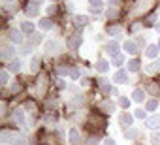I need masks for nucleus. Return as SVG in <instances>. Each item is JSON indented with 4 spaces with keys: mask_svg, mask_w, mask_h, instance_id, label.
I'll list each match as a JSON object with an SVG mask.
<instances>
[{
    "mask_svg": "<svg viewBox=\"0 0 160 145\" xmlns=\"http://www.w3.org/2000/svg\"><path fill=\"white\" fill-rule=\"evenodd\" d=\"M89 124L92 126V128H102V126H106V119L100 115V113H92L91 117H89ZM89 126V128H91Z\"/></svg>",
    "mask_w": 160,
    "mask_h": 145,
    "instance_id": "obj_1",
    "label": "nucleus"
},
{
    "mask_svg": "<svg viewBox=\"0 0 160 145\" xmlns=\"http://www.w3.org/2000/svg\"><path fill=\"white\" fill-rule=\"evenodd\" d=\"M81 42H83V38L79 36V34H72V36L68 38V47H70V49H77L79 45H81Z\"/></svg>",
    "mask_w": 160,
    "mask_h": 145,
    "instance_id": "obj_2",
    "label": "nucleus"
},
{
    "mask_svg": "<svg viewBox=\"0 0 160 145\" xmlns=\"http://www.w3.org/2000/svg\"><path fill=\"white\" fill-rule=\"evenodd\" d=\"M58 51H60V45L57 42H47L45 43V53L47 55H57Z\"/></svg>",
    "mask_w": 160,
    "mask_h": 145,
    "instance_id": "obj_3",
    "label": "nucleus"
},
{
    "mask_svg": "<svg viewBox=\"0 0 160 145\" xmlns=\"http://www.w3.org/2000/svg\"><path fill=\"white\" fill-rule=\"evenodd\" d=\"M68 138H70V143H72V145H79V143H81V136H79V132H77L75 128H73V130H70Z\"/></svg>",
    "mask_w": 160,
    "mask_h": 145,
    "instance_id": "obj_4",
    "label": "nucleus"
},
{
    "mask_svg": "<svg viewBox=\"0 0 160 145\" xmlns=\"http://www.w3.org/2000/svg\"><path fill=\"white\" fill-rule=\"evenodd\" d=\"M13 45H10V43H4L2 45V58H12L13 57Z\"/></svg>",
    "mask_w": 160,
    "mask_h": 145,
    "instance_id": "obj_5",
    "label": "nucleus"
},
{
    "mask_svg": "<svg viewBox=\"0 0 160 145\" xmlns=\"http://www.w3.org/2000/svg\"><path fill=\"white\" fill-rule=\"evenodd\" d=\"M25 12H27V15H30V17H34V15H38L40 13V8L36 6V4H27V8H25Z\"/></svg>",
    "mask_w": 160,
    "mask_h": 145,
    "instance_id": "obj_6",
    "label": "nucleus"
},
{
    "mask_svg": "<svg viewBox=\"0 0 160 145\" xmlns=\"http://www.w3.org/2000/svg\"><path fill=\"white\" fill-rule=\"evenodd\" d=\"M147 126L149 128H160V115H152L151 119H147Z\"/></svg>",
    "mask_w": 160,
    "mask_h": 145,
    "instance_id": "obj_7",
    "label": "nucleus"
},
{
    "mask_svg": "<svg viewBox=\"0 0 160 145\" xmlns=\"http://www.w3.org/2000/svg\"><path fill=\"white\" fill-rule=\"evenodd\" d=\"M13 121L17 124H25V113H23V109H15L13 111Z\"/></svg>",
    "mask_w": 160,
    "mask_h": 145,
    "instance_id": "obj_8",
    "label": "nucleus"
},
{
    "mask_svg": "<svg viewBox=\"0 0 160 145\" xmlns=\"http://www.w3.org/2000/svg\"><path fill=\"white\" fill-rule=\"evenodd\" d=\"M113 79H115L117 83H126V81H128V76H126V72H124V70H119Z\"/></svg>",
    "mask_w": 160,
    "mask_h": 145,
    "instance_id": "obj_9",
    "label": "nucleus"
},
{
    "mask_svg": "<svg viewBox=\"0 0 160 145\" xmlns=\"http://www.w3.org/2000/svg\"><path fill=\"white\" fill-rule=\"evenodd\" d=\"M106 51H108L109 55H115V57H117V51H119L117 42H109V43H106Z\"/></svg>",
    "mask_w": 160,
    "mask_h": 145,
    "instance_id": "obj_10",
    "label": "nucleus"
},
{
    "mask_svg": "<svg viewBox=\"0 0 160 145\" xmlns=\"http://www.w3.org/2000/svg\"><path fill=\"white\" fill-rule=\"evenodd\" d=\"M124 51L130 53V55H136V53H138V43H134V42H126V43H124Z\"/></svg>",
    "mask_w": 160,
    "mask_h": 145,
    "instance_id": "obj_11",
    "label": "nucleus"
},
{
    "mask_svg": "<svg viewBox=\"0 0 160 145\" xmlns=\"http://www.w3.org/2000/svg\"><path fill=\"white\" fill-rule=\"evenodd\" d=\"M145 55H147V58H154V57L158 55V47H156V45H147Z\"/></svg>",
    "mask_w": 160,
    "mask_h": 145,
    "instance_id": "obj_12",
    "label": "nucleus"
},
{
    "mask_svg": "<svg viewBox=\"0 0 160 145\" xmlns=\"http://www.w3.org/2000/svg\"><path fill=\"white\" fill-rule=\"evenodd\" d=\"M100 108H102L106 113H111V111L115 109V104H113V102H109V100H104V102L100 104Z\"/></svg>",
    "mask_w": 160,
    "mask_h": 145,
    "instance_id": "obj_13",
    "label": "nucleus"
},
{
    "mask_svg": "<svg viewBox=\"0 0 160 145\" xmlns=\"http://www.w3.org/2000/svg\"><path fill=\"white\" fill-rule=\"evenodd\" d=\"M73 23H75L77 27H85V25L89 23V17H85V15H75Z\"/></svg>",
    "mask_w": 160,
    "mask_h": 145,
    "instance_id": "obj_14",
    "label": "nucleus"
},
{
    "mask_svg": "<svg viewBox=\"0 0 160 145\" xmlns=\"http://www.w3.org/2000/svg\"><path fill=\"white\" fill-rule=\"evenodd\" d=\"M106 32H108L109 36H121V27H115V25H109V27L106 28Z\"/></svg>",
    "mask_w": 160,
    "mask_h": 145,
    "instance_id": "obj_15",
    "label": "nucleus"
},
{
    "mask_svg": "<svg viewBox=\"0 0 160 145\" xmlns=\"http://www.w3.org/2000/svg\"><path fill=\"white\" fill-rule=\"evenodd\" d=\"M119 122H121L122 126H130V124H132V115L122 113V115H121V119H119Z\"/></svg>",
    "mask_w": 160,
    "mask_h": 145,
    "instance_id": "obj_16",
    "label": "nucleus"
},
{
    "mask_svg": "<svg viewBox=\"0 0 160 145\" xmlns=\"http://www.w3.org/2000/svg\"><path fill=\"white\" fill-rule=\"evenodd\" d=\"M10 38H12V42H15V43H21V42H23V36H21L19 30H12V32H10Z\"/></svg>",
    "mask_w": 160,
    "mask_h": 145,
    "instance_id": "obj_17",
    "label": "nucleus"
},
{
    "mask_svg": "<svg viewBox=\"0 0 160 145\" xmlns=\"http://www.w3.org/2000/svg\"><path fill=\"white\" fill-rule=\"evenodd\" d=\"M21 30H23V32H27V34H34V32H32V30H34V25H32V23H28V21H25V23L21 25Z\"/></svg>",
    "mask_w": 160,
    "mask_h": 145,
    "instance_id": "obj_18",
    "label": "nucleus"
},
{
    "mask_svg": "<svg viewBox=\"0 0 160 145\" xmlns=\"http://www.w3.org/2000/svg\"><path fill=\"white\" fill-rule=\"evenodd\" d=\"M8 70H10V72H19V70H21V62H19L17 58L12 60V62L8 64Z\"/></svg>",
    "mask_w": 160,
    "mask_h": 145,
    "instance_id": "obj_19",
    "label": "nucleus"
},
{
    "mask_svg": "<svg viewBox=\"0 0 160 145\" xmlns=\"http://www.w3.org/2000/svg\"><path fill=\"white\" fill-rule=\"evenodd\" d=\"M139 66H141V62H139L138 58H134V60H130V62H128V70H130V72H138V70H139Z\"/></svg>",
    "mask_w": 160,
    "mask_h": 145,
    "instance_id": "obj_20",
    "label": "nucleus"
},
{
    "mask_svg": "<svg viewBox=\"0 0 160 145\" xmlns=\"http://www.w3.org/2000/svg\"><path fill=\"white\" fill-rule=\"evenodd\" d=\"M89 4L92 6V12H94V13H98V12H100V8H102V0H89Z\"/></svg>",
    "mask_w": 160,
    "mask_h": 145,
    "instance_id": "obj_21",
    "label": "nucleus"
},
{
    "mask_svg": "<svg viewBox=\"0 0 160 145\" xmlns=\"http://www.w3.org/2000/svg\"><path fill=\"white\" fill-rule=\"evenodd\" d=\"M151 2H152V0H139V2H138V10H136V12H138V13H139V12H143L145 8H149V4H151Z\"/></svg>",
    "mask_w": 160,
    "mask_h": 145,
    "instance_id": "obj_22",
    "label": "nucleus"
},
{
    "mask_svg": "<svg viewBox=\"0 0 160 145\" xmlns=\"http://www.w3.org/2000/svg\"><path fill=\"white\" fill-rule=\"evenodd\" d=\"M96 68H98V72H108L109 70V62L108 60H98Z\"/></svg>",
    "mask_w": 160,
    "mask_h": 145,
    "instance_id": "obj_23",
    "label": "nucleus"
},
{
    "mask_svg": "<svg viewBox=\"0 0 160 145\" xmlns=\"http://www.w3.org/2000/svg\"><path fill=\"white\" fill-rule=\"evenodd\" d=\"M100 89H102V92H106V94L113 91V89L109 87V83H108V79H100Z\"/></svg>",
    "mask_w": 160,
    "mask_h": 145,
    "instance_id": "obj_24",
    "label": "nucleus"
},
{
    "mask_svg": "<svg viewBox=\"0 0 160 145\" xmlns=\"http://www.w3.org/2000/svg\"><path fill=\"white\" fill-rule=\"evenodd\" d=\"M132 96H134V100H136V102H143V100H145V94H143V91H141V89H136Z\"/></svg>",
    "mask_w": 160,
    "mask_h": 145,
    "instance_id": "obj_25",
    "label": "nucleus"
},
{
    "mask_svg": "<svg viewBox=\"0 0 160 145\" xmlns=\"http://www.w3.org/2000/svg\"><path fill=\"white\" fill-rule=\"evenodd\" d=\"M51 27H53L51 19H42V21H40V28H43V30H49Z\"/></svg>",
    "mask_w": 160,
    "mask_h": 145,
    "instance_id": "obj_26",
    "label": "nucleus"
},
{
    "mask_svg": "<svg viewBox=\"0 0 160 145\" xmlns=\"http://www.w3.org/2000/svg\"><path fill=\"white\" fill-rule=\"evenodd\" d=\"M147 91L156 96V94H158V85H156V83H149V85H147Z\"/></svg>",
    "mask_w": 160,
    "mask_h": 145,
    "instance_id": "obj_27",
    "label": "nucleus"
},
{
    "mask_svg": "<svg viewBox=\"0 0 160 145\" xmlns=\"http://www.w3.org/2000/svg\"><path fill=\"white\" fill-rule=\"evenodd\" d=\"M12 138L15 139V136H13L12 132H8V130H4V132H2V141H4V143H8V141H10Z\"/></svg>",
    "mask_w": 160,
    "mask_h": 145,
    "instance_id": "obj_28",
    "label": "nucleus"
},
{
    "mask_svg": "<svg viewBox=\"0 0 160 145\" xmlns=\"http://www.w3.org/2000/svg\"><path fill=\"white\" fill-rule=\"evenodd\" d=\"M40 34H30V38H28V42H30V45H34V43H40Z\"/></svg>",
    "mask_w": 160,
    "mask_h": 145,
    "instance_id": "obj_29",
    "label": "nucleus"
},
{
    "mask_svg": "<svg viewBox=\"0 0 160 145\" xmlns=\"http://www.w3.org/2000/svg\"><path fill=\"white\" fill-rule=\"evenodd\" d=\"M30 66H32V72H36V70L40 68V57H34V58H32V64H30Z\"/></svg>",
    "mask_w": 160,
    "mask_h": 145,
    "instance_id": "obj_30",
    "label": "nucleus"
},
{
    "mask_svg": "<svg viewBox=\"0 0 160 145\" xmlns=\"http://www.w3.org/2000/svg\"><path fill=\"white\" fill-rule=\"evenodd\" d=\"M21 91H23V85H21V83H13V85H12V92H13V94L21 92Z\"/></svg>",
    "mask_w": 160,
    "mask_h": 145,
    "instance_id": "obj_31",
    "label": "nucleus"
},
{
    "mask_svg": "<svg viewBox=\"0 0 160 145\" xmlns=\"http://www.w3.org/2000/svg\"><path fill=\"white\" fill-rule=\"evenodd\" d=\"M156 106H158V102H156V100H149V102H147V109H149V111H154V109H156Z\"/></svg>",
    "mask_w": 160,
    "mask_h": 145,
    "instance_id": "obj_32",
    "label": "nucleus"
},
{
    "mask_svg": "<svg viewBox=\"0 0 160 145\" xmlns=\"http://www.w3.org/2000/svg\"><path fill=\"white\" fill-rule=\"evenodd\" d=\"M57 72H58L60 76H68V74H70V70H68L66 66H58V68H57Z\"/></svg>",
    "mask_w": 160,
    "mask_h": 145,
    "instance_id": "obj_33",
    "label": "nucleus"
},
{
    "mask_svg": "<svg viewBox=\"0 0 160 145\" xmlns=\"http://www.w3.org/2000/svg\"><path fill=\"white\" fill-rule=\"evenodd\" d=\"M0 83H8V72L6 70L0 72Z\"/></svg>",
    "mask_w": 160,
    "mask_h": 145,
    "instance_id": "obj_34",
    "label": "nucleus"
},
{
    "mask_svg": "<svg viewBox=\"0 0 160 145\" xmlns=\"http://www.w3.org/2000/svg\"><path fill=\"white\" fill-rule=\"evenodd\" d=\"M113 62H115V66H121V64H124V57H122V55H117Z\"/></svg>",
    "mask_w": 160,
    "mask_h": 145,
    "instance_id": "obj_35",
    "label": "nucleus"
},
{
    "mask_svg": "<svg viewBox=\"0 0 160 145\" xmlns=\"http://www.w3.org/2000/svg\"><path fill=\"white\" fill-rule=\"evenodd\" d=\"M55 121V115L53 113H45L43 115V122H53Z\"/></svg>",
    "mask_w": 160,
    "mask_h": 145,
    "instance_id": "obj_36",
    "label": "nucleus"
},
{
    "mask_svg": "<svg viewBox=\"0 0 160 145\" xmlns=\"http://www.w3.org/2000/svg\"><path fill=\"white\" fill-rule=\"evenodd\" d=\"M119 104H121V108H128V104H130V102H128V98L121 96V98H119Z\"/></svg>",
    "mask_w": 160,
    "mask_h": 145,
    "instance_id": "obj_37",
    "label": "nucleus"
},
{
    "mask_svg": "<svg viewBox=\"0 0 160 145\" xmlns=\"http://www.w3.org/2000/svg\"><path fill=\"white\" fill-rule=\"evenodd\" d=\"M154 21H156V15H154V13H151V15L147 17V23H145V25H154Z\"/></svg>",
    "mask_w": 160,
    "mask_h": 145,
    "instance_id": "obj_38",
    "label": "nucleus"
},
{
    "mask_svg": "<svg viewBox=\"0 0 160 145\" xmlns=\"http://www.w3.org/2000/svg\"><path fill=\"white\" fill-rule=\"evenodd\" d=\"M25 108H27V109H30V111H36V104H34V102H30V100L25 104Z\"/></svg>",
    "mask_w": 160,
    "mask_h": 145,
    "instance_id": "obj_39",
    "label": "nucleus"
},
{
    "mask_svg": "<svg viewBox=\"0 0 160 145\" xmlns=\"http://www.w3.org/2000/svg\"><path fill=\"white\" fill-rule=\"evenodd\" d=\"M89 145H96L98 143V136H89V141H87Z\"/></svg>",
    "mask_w": 160,
    "mask_h": 145,
    "instance_id": "obj_40",
    "label": "nucleus"
},
{
    "mask_svg": "<svg viewBox=\"0 0 160 145\" xmlns=\"http://www.w3.org/2000/svg\"><path fill=\"white\" fill-rule=\"evenodd\" d=\"M70 76H72L73 79H77V78H79V70H77V68H72V70H70Z\"/></svg>",
    "mask_w": 160,
    "mask_h": 145,
    "instance_id": "obj_41",
    "label": "nucleus"
},
{
    "mask_svg": "<svg viewBox=\"0 0 160 145\" xmlns=\"http://www.w3.org/2000/svg\"><path fill=\"white\" fill-rule=\"evenodd\" d=\"M81 104H83V98L81 96H77V98L72 100V106H81Z\"/></svg>",
    "mask_w": 160,
    "mask_h": 145,
    "instance_id": "obj_42",
    "label": "nucleus"
},
{
    "mask_svg": "<svg viewBox=\"0 0 160 145\" xmlns=\"http://www.w3.org/2000/svg\"><path fill=\"white\" fill-rule=\"evenodd\" d=\"M136 117L138 119H145V111L143 109H136Z\"/></svg>",
    "mask_w": 160,
    "mask_h": 145,
    "instance_id": "obj_43",
    "label": "nucleus"
},
{
    "mask_svg": "<svg viewBox=\"0 0 160 145\" xmlns=\"http://www.w3.org/2000/svg\"><path fill=\"white\" fill-rule=\"evenodd\" d=\"M152 141H154V145H158V143H160V132L152 134Z\"/></svg>",
    "mask_w": 160,
    "mask_h": 145,
    "instance_id": "obj_44",
    "label": "nucleus"
},
{
    "mask_svg": "<svg viewBox=\"0 0 160 145\" xmlns=\"http://www.w3.org/2000/svg\"><path fill=\"white\" fill-rule=\"evenodd\" d=\"M106 15H108L109 19H113V17H117V12H115V10H109V12H106Z\"/></svg>",
    "mask_w": 160,
    "mask_h": 145,
    "instance_id": "obj_45",
    "label": "nucleus"
},
{
    "mask_svg": "<svg viewBox=\"0 0 160 145\" xmlns=\"http://www.w3.org/2000/svg\"><path fill=\"white\" fill-rule=\"evenodd\" d=\"M136 136H138V132H136V130H128V132H126V138H130V139H132V138H136Z\"/></svg>",
    "mask_w": 160,
    "mask_h": 145,
    "instance_id": "obj_46",
    "label": "nucleus"
},
{
    "mask_svg": "<svg viewBox=\"0 0 160 145\" xmlns=\"http://www.w3.org/2000/svg\"><path fill=\"white\" fill-rule=\"evenodd\" d=\"M47 13H49V15H53V13H57V8H55V6H51V8L47 10Z\"/></svg>",
    "mask_w": 160,
    "mask_h": 145,
    "instance_id": "obj_47",
    "label": "nucleus"
},
{
    "mask_svg": "<svg viewBox=\"0 0 160 145\" xmlns=\"http://www.w3.org/2000/svg\"><path fill=\"white\" fill-rule=\"evenodd\" d=\"M136 43H138V45H145V42H143V38H138V40H136Z\"/></svg>",
    "mask_w": 160,
    "mask_h": 145,
    "instance_id": "obj_48",
    "label": "nucleus"
},
{
    "mask_svg": "<svg viewBox=\"0 0 160 145\" xmlns=\"http://www.w3.org/2000/svg\"><path fill=\"white\" fill-rule=\"evenodd\" d=\"M104 145H115V141H113V139H106V143H104Z\"/></svg>",
    "mask_w": 160,
    "mask_h": 145,
    "instance_id": "obj_49",
    "label": "nucleus"
},
{
    "mask_svg": "<svg viewBox=\"0 0 160 145\" xmlns=\"http://www.w3.org/2000/svg\"><path fill=\"white\" fill-rule=\"evenodd\" d=\"M30 4H36L38 6V4H42V0H30Z\"/></svg>",
    "mask_w": 160,
    "mask_h": 145,
    "instance_id": "obj_50",
    "label": "nucleus"
},
{
    "mask_svg": "<svg viewBox=\"0 0 160 145\" xmlns=\"http://www.w3.org/2000/svg\"><path fill=\"white\" fill-rule=\"evenodd\" d=\"M158 47H160V42H158Z\"/></svg>",
    "mask_w": 160,
    "mask_h": 145,
    "instance_id": "obj_51",
    "label": "nucleus"
},
{
    "mask_svg": "<svg viewBox=\"0 0 160 145\" xmlns=\"http://www.w3.org/2000/svg\"><path fill=\"white\" fill-rule=\"evenodd\" d=\"M8 2H10V0H8Z\"/></svg>",
    "mask_w": 160,
    "mask_h": 145,
    "instance_id": "obj_52",
    "label": "nucleus"
}]
</instances>
